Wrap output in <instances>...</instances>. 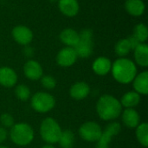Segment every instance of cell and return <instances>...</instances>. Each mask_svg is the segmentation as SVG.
Returning <instances> with one entry per match:
<instances>
[{
	"mask_svg": "<svg viewBox=\"0 0 148 148\" xmlns=\"http://www.w3.org/2000/svg\"><path fill=\"white\" fill-rule=\"evenodd\" d=\"M96 112L102 121H112L121 116L122 106L116 97L111 95H103L97 101Z\"/></svg>",
	"mask_w": 148,
	"mask_h": 148,
	"instance_id": "obj_1",
	"label": "cell"
},
{
	"mask_svg": "<svg viewBox=\"0 0 148 148\" xmlns=\"http://www.w3.org/2000/svg\"><path fill=\"white\" fill-rule=\"evenodd\" d=\"M114 79L121 84H128L137 75L134 62L126 57H120L112 63L111 71Z\"/></svg>",
	"mask_w": 148,
	"mask_h": 148,
	"instance_id": "obj_2",
	"label": "cell"
},
{
	"mask_svg": "<svg viewBox=\"0 0 148 148\" xmlns=\"http://www.w3.org/2000/svg\"><path fill=\"white\" fill-rule=\"evenodd\" d=\"M10 138L15 145L24 147L33 141L35 133L29 124L20 122L14 124L10 127Z\"/></svg>",
	"mask_w": 148,
	"mask_h": 148,
	"instance_id": "obj_3",
	"label": "cell"
},
{
	"mask_svg": "<svg viewBox=\"0 0 148 148\" xmlns=\"http://www.w3.org/2000/svg\"><path fill=\"white\" fill-rule=\"evenodd\" d=\"M62 131L59 123L52 117L45 118L40 125L41 138L47 144L54 145L57 143Z\"/></svg>",
	"mask_w": 148,
	"mask_h": 148,
	"instance_id": "obj_4",
	"label": "cell"
},
{
	"mask_svg": "<svg viewBox=\"0 0 148 148\" xmlns=\"http://www.w3.org/2000/svg\"><path fill=\"white\" fill-rule=\"evenodd\" d=\"M30 105L36 112L44 114L51 111L55 108L56 99L52 95L40 91L32 95L30 99Z\"/></svg>",
	"mask_w": 148,
	"mask_h": 148,
	"instance_id": "obj_5",
	"label": "cell"
},
{
	"mask_svg": "<svg viewBox=\"0 0 148 148\" xmlns=\"http://www.w3.org/2000/svg\"><path fill=\"white\" fill-rule=\"evenodd\" d=\"M93 32L91 29H85L79 33V41L74 47L77 56L88 58L93 52Z\"/></svg>",
	"mask_w": 148,
	"mask_h": 148,
	"instance_id": "obj_6",
	"label": "cell"
},
{
	"mask_svg": "<svg viewBox=\"0 0 148 148\" xmlns=\"http://www.w3.org/2000/svg\"><path fill=\"white\" fill-rule=\"evenodd\" d=\"M80 137L87 142H96L102 133L101 127L95 121H86L79 127Z\"/></svg>",
	"mask_w": 148,
	"mask_h": 148,
	"instance_id": "obj_7",
	"label": "cell"
},
{
	"mask_svg": "<svg viewBox=\"0 0 148 148\" xmlns=\"http://www.w3.org/2000/svg\"><path fill=\"white\" fill-rule=\"evenodd\" d=\"M121 131V126L119 122L111 121L108 123L102 130L100 139L96 141V148H109L112 138L119 134Z\"/></svg>",
	"mask_w": 148,
	"mask_h": 148,
	"instance_id": "obj_8",
	"label": "cell"
},
{
	"mask_svg": "<svg viewBox=\"0 0 148 148\" xmlns=\"http://www.w3.org/2000/svg\"><path fill=\"white\" fill-rule=\"evenodd\" d=\"M78 56L74 48L65 47L62 49L56 56V62L59 66L69 68L74 65Z\"/></svg>",
	"mask_w": 148,
	"mask_h": 148,
	"instance_id": "obj_9",
	"label": "cell"
},
{
	"mask_svg": "<svg viewBox=\"0 0 148 148\" xmlns=\"http://www.w3.org/2000/svg\"><path fill=\"white\" fill-rule=\"evenodd\" d=\"M12 37L19 44L26 46L33 40L32 30L25 25H17L12 29Z\"/></svg>",
	"mask_w": 148,
	"mask_h": 148,
	"instance_id": "obj_10",
	"label": "cell"
},
{
	"mask_svg": "<svg viewBox=\"0 0 148 148\" xmlns=\"http://www.w3.org/2000/svg\"><path fill=\"white\" fill-rule=\"evenodd\" d=\"M24 75L30 81L40 80L43 75V70L41 64L35 60H29L23 65Z\"/></svg>",
	"mask_w": 148,
	"mask_h": 148,
	"instance_id": "obj_11",
	"label": "cell"
},
{
	"mask_svg": "<svg viewBox=\"0 0 148 148\" xmlns=\"http://www.w3.org/2000/svg\"><path fill=\"white\" fill-rule=\"evenodd\" d=\"M17 82L16 71L10 67L0 68V85L4 88H12Z\"/></svg>",
	"mask_w": 148,
	"mask_h": 148,
	"instance_id": "obj_12",
	"label": "cell"
},
{
	"mask_svg": "<svg viewBox=\"0 0 148 148\" xmlns=\"http://www.w3.org/2000/svg\"><path fill=\"white\" fill-rule=\"evenodd\" d=\"M121 119L123 124L130 129L136 128L140 123V114L134 108H125L121 112Z\"/></svg>",
	"mask_w": 148,
	"mask_h": 148,
	"instance_id": "obj_13",
	"label": "cell"
},
{
	"mask_svg": "<svg viewBox=\"0 0 148 148\" xmlns=\"http://www.w3.org/2000/svg\"><path fill=\"white\" fill-rule=\"evenodd\" d=\"M90 94V87L84 82H78L73 84L69 88V95L76 100L82 101L88 96Z\"/></svg>",
	"mask_w": 148,
	"mask_h": 148,
	"instance_id": "obj_14",
	"label": "cell"
},
{
	"mask_svg": "<svg viewBox=\"0 0 148 148\" xmlns=\"http://www.w3.org/2000/svg\"><path fill=\"white\" fill-rule=\"evenodd\" d=\"M134 91L138 93L140 95H147L148 94V72L143 71L137 74L133 80Z\"/></svg>",
	"mask_w": 148,
	"mask_h": 148,
	"instance_id": "obj_15",
	"label": "cell"
},
{
	"mask_svg": "<svg viewBox=\"0 0 148 148\" xmlns=\"http://www.w3.org/2000/svg\"><path fill=\"white\" fill-rule=\"evenodd\" d=\"M111 68H112V62L110 61L109 58L106 56L97 57L92 64L93 71L96 75L101 76L108 75L111 71Z\"/></svg>",
	"mask_w": 148,
	"mask_h": 148,
	"instance_id": "obj_16",
	"label": "cell"
},
{
	"mask_svg": "<svg viewBox=\"0 0 148 148\" xmlns=\"http://www.w3.org/2000/svg\"><path fill=\"white\" fill-rule=\"evenodd\" d=\"M58 7L60 11L69 17L76 16L80 10L77 0H59Z\"/></svg>",
	"mask_w": 148,
	"mask_h": 148,
	"instance_id": "obj_17",
	"label": "cell"
},
{
	"mask_svg": "<svg viewBox=\"0 0 148 148\" xmlns=\"http://www.w3.org/2000/svg\"><path fill=\"white\" fill-rule=\"evenodd\" d=\"M125 9L129 15L140 16L144 14L146 5L142 0H126Z\"/></svg>",
	"mask_w": 148,
	"mask_h": 148,
	"instance_id": "obj_18",
	"label": "cell"
},
{
	"mask_svg": "<svg viewBox=\"0 0 148 148\" xmlns=\"http://www.w3.org/2000/svg\"><path fill=\"white\" fill-rule=\"evenodd\" d=\"M134 60L135 62L143 68L148 66V46L145 42L140 43L134 49Z\"/></svg>",
	"mask_w": 148,
	"mask_h": 148,
	"instance_id": "obj_19",
	"label": "cell"
},
{
	"mask_svg": "<svg viewBox=\"0 0 148 148\" xmlns=\"http://www.w3.org/2000/svg\"><path fill=\"white\" fill-rule=\"evenodd\" d=\"M60 40L66 47L74 48L79 41V33L70 28L65 29L60 34Z\"/></svg>",
	"mask_w": 148,
	"mask_h": 148,
	"instance_id": "obj_20",
	"label": "cell"
},
{
	"mask_svg": "<svg viewBox=\"0 0 148 148\" xmlns=\"http://www.w3.org/2000/svg\"><path fill=\"white\" fill-rule=\"evenodd\" d=\"M140 101V95L135 91H128L125 93L120 101L122 108H134L139 105Z\"/></svg>",
	"mask_w": 148,
	"mask_h": 148,
	"instance_id": "obj_21",
	"label": "cell"
},
{
	"mask_svg": "<svg viewBox=\"0 0 148 148\" xmlns=\"http://www.w3.org/2000/svg\"><path fill=\"white\" fill-rule=\"evenodd\" d=\"M75 140V137L74 133L71 130L67 129L62 131V134L60 135L57 143H59L60 147L62 148H73Z\"/></svg>",
	"mask_w": 148,
	"mask_h": 148,
	"instance_id": "obj_22",
	"label": "cell"
},
{
	"mask_svg": "<svg viewBox=\"0 0 148 148\" xmlns=\"http://www.w3.org/2000/svg\"><path fill=\"white\" fill-rule=\"evenodd\" d=\"M136 129V138L139 143L144 147H148V124L147 122L140 123Z\"/></svg>",
	"mask_w": 148,
	"mask_h": 148,
	"instance_id": "obj_23",
	"label": "cell"
},
{
	"mask_svg": "<svg viewBox=\"0 0 148 148\" xmlns=\"http://www.w3.org/2000/svg\"><path fill=\"white\" fill-rule=\"evenodd\" d=\"M114 50L119 57H125L126 56H127L132 50L127 38H123L119 40L115 44Z\"/></svg>",
	"mask_w": 148,
	"mask_h": 148,
	"instance_id": "obj_24",
	"label": "cell"
},
{
	"mask_svg": "<svg viewBox=\"0 0 148 148\" xmlns=\"http://www.w3.org/2000/svg\"><path fill=\"white\" fill-rule=\"evenodd\" d=\"M133 36L141 43L145 42L148 38V29L146 24L139 23L134 29Z\"/></svg>",
	"mask_w": 148,
	"mask_h": 148,
	"instance_id": "obj_25",
	"label": "cell"
},
{
	"mask_svg": "<svg viewBox=\"0 0 148 148\" xmlns=\"http://www.w3.org/2000/svg\"><path fill=\"white\" fill-rule=\"evenodd\" d=\"M30 94H31L30 89L29 88L28 86L24 84L17 85L15 88V95L22 101H28L30 97Z\"/></svg>",
	"mask_w": 148,
	"mask_h": 148,
	"instance_id": "obj_26",
	"label": "cell"
},
{
	"mask_svg": "<svg viewBox=\"0 0 148 148\" xmlns=\"http://www.w3.org/2000/svg\"><path fill=\"white\" fill-rule=\"evenodd\" d=\"M40 80L42 86L46 89L51 90L56 86V80L52 75H42Z\"/></svg>",
	"mask_w": 148,
	"mask_h": 148,
	"instance_id": "obj_27",
	"label": "cell"
},
{
	"mask_svg": "<svg viewBox=\"0 0 148 148\" xmlns=\"http://www.w3.org/2000/svg\"><path fill=\"white\" fill-rule=\"evenodd\" d=\"M0 123L1 127L4 128H10L15 123H14V118L10 114L3 113L0 115Z\"/></svg>",
	"mask_w": 148,
	"mask_h": 148,
	"instance_id": "obj_28",
	"label": "cell"
},
{
	"mask_svg": "<svg viewBox=\"0 0 148 148\" xmlns=\"http://www.w3.org/2000/svg\"><path fill=\"white\" fill-rule=\"evenodd\" d=\"M8 132L6 130V128L3 127H0V145L2 143H3L7 138H8Z\"/></svg>",
	"mask_w": 148,
	"mask_h": 148,
	"instance_id": "obj_29",
	"label": "cell"
},
{
	"mask_svg": "<svg viewBox=\"0 0 148 148\" xmlns=\"http://www.w3.org/2000/svg\"><path fill=\"white\" fill-rule=\"evenodd\" d=\"M127 40H128V42H129V43H130V46H131V49H134L140 43H141V42H140L134 36L128 37Z\"/></svg>",
	"mask_w": 148,
	"mask_h": 148,
	"instance_id": "obj_30",
	"label": "cell"
},
{
	"mask_svg": "<svg viewBox=\"0 0 148 148\" xmlns=\"http://www.w3.org/2000/svg\"><path fill=\"white\" fill-rule=\"evenodd\" d=\"M23 53L27 56H33V49H31V48H29V47H27L25 49H24V51H23Z\"/></svg>",
	"mask_w": 148,
	"mask_h": 148,
	"instance_id": "obj_31",
	"label": "cell"
},
{
	"mask_svg": "<svg viewBox=\"0 0 148 148\" xmlns=\"http://www.w3.org/2000/svg\"><path fill=\"white\" fill-rule=\"evenodd\" d=\"M42 148H55V147L53 145H51V144H46Z\"/></svg>",
	"mask_w": 148,
	"mask_h": 148,
	"instance_id": "obj_32",
	"label": "cell"
},
{
	"mask_svg": "<svg viewBox=\"0 0 148 148\" xmlns=\"http://www.w3.org/2000/svg\"><path fill=\"white\" fill-rule=\"evenodd\" d=\"M0 148H8L7 147H5V146H3V145H0Z\"/></svg>",
	"mask_w": 148,
	"mask_h": 148,
	"instance_id": "obj_33",
	"label": "cell"
}]
</instances>
